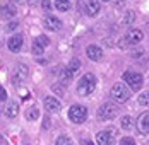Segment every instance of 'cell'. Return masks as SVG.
Instances as JSON below:
<instances>
[{"label":"cell","mask_w":149,"mask_h":145,"mask_svg":"<svg viewBox=\"0 0 149 145\" xmlns=\"http://www.w3.org/2000/svg\"><path fill=\"white\" fill-rule=\"evenodd\" d=\"M34 43H38V44H41L43 48H46V46L50 44V39H48L46 36H38V38L34 39Z\"/></svg>","instance_id":"obj_22"},{"label":"cell","mask_w":149,"mask_h":145,"mask_svg":"<svg viewBox=\"0 0 149 145\" xmlns=\"http://www.w3.org/2000/svg\"><path fill=\"white\" fill-rule=\"evenodd\" d=\"M67 70L72 73V75H75V73L81 70V61H79L77 58H72V60H70V63H69V67H67Z\"/></svg>","instance_id":"obj_17"},{"label":"cell","mask_w":149,"mask_h":145,"mask_svg":"<svg viewBox=\"0 0 149 145\" xmlns=\"http://www.w3.org/2000/svg\"><path fill=\"white\" fill-rule=\"evenodd\" d=\"M7 46H9L10 51L17 53V51L22 48V34H14V36L7 41Z\"/></svg>","instance_id":"obj_12"},{"label":"cell","mask_w":149,"mask_h":145,"mask_svg":"<svg viewBox=\"0 0 149 145\" xmlns=\"http://www.w3.org/2000/svg\"><path fill=\"white\" fill-rule=\"evenodd\" d=\"M86 118H88V108H84V106L74 104V106L69 109V119H70L72 123L81 125V123L86 121Z\"/></svg>","instance_id":"obj_3"},{"label":"cell","mask_w":149,"mask_h":145,"mask_svg":"<svg viewBox=\"0 0 149 145\" xmlns=\"http://www.w3.org/2000/svg\"><path fill=\"white\" fill-rule=\"evenodd\" d=\"M137 130L141 131V133H144V135L149 133V111L142 113L137 118Z\"/></svg>","instance_id":"obj_10"},{"label":"cell","mask_w":149,"mask_h":145,"mask_svg":"<svg viewBox=\"0 0 149 145\" xmlns=\"http://www.w3.org/2000/svg\"><path fill=\"white\" fill-rule=\"evenodd\" d=\"M96 142L101 145H110L111 144V137H110V131H100L96 135Z\"/></svg>","instance_id":"obj_15"},{"label":"cell","mask_w":149,"mask_h":145,"mask_svg":"<svg viewBox=\"0 0 149 145\" xmlns=\"http://www.w3.org/2000/svg\"><path fill=\"white\" fill-rule=\"evenodd\" d=\"M129 44V41H127V38H123V39H120V48H125Z\"/></svg>","instance_id":"obj_32"},{"label":"cell","mask_w":149,"mask_h":145,"mask_svg":"<svg viewBox=\"0 0 149 145\" xmlns=\"http://www.w3.org/2000/svg\"><path fill=\"white\" fill-rule=\"evenodd\" d=\"M57 144H58V145H65V144H70V138H69V137H65V135H62V137H60L58 140H57Z\"/></svg>","instance_id":"obj_25"},{"label":"cell","mask_w":149,"mask_h":145,"mask_svg":"<svg viewBox=\"0 0 149 145\" xmlns=\"http://www.w3.org/2000/svg\"><path fill=\"white\" fill-rule=\"evenodd\" d=\"M41 7L45 10H50L52 9V0H41Z\"/></svg>","instance_id":"obj_26"},{"label":"cell","mask_w":149,"mask_h":145,"mask_svg":"<svg viewBox=\"0 0 149 145\" xmlns=\"http://www.w3.org/2000/svg\"><path fill=\"white\" fill-rule=\"evenodd\" d=\"M28 79V67L26 65H17V70H15L14 77H12V84H15V86H22L24 84V80Z\"/></svg>","instance_id":"obj_6"},{"label":"cell","mask_w":149,"mask_h":145,"mask_svg":"<svg viewBox=\"0 0 149 145\" xmlns=\"http://www.w3.org/2000/svg\"><path fill=\"white\" fill-rule=\"evenodd\" d=\"M52 89H53V90H55L57 94H60V96L63 94V89H62V87H60L58 84H55V86H52Z\"/></svg>","instance_id":"obj_31"},{"label":"cell","mask_w":149,"mask_h":145,"mask_svg":"<svg viewBox=\"0 0 149 145\" xmlns=\"http://www.w3.org/2000/svg\"><path fill=\"white\" fill-rule=\"evenodd\" d=\"M123 80H125V84H129V87L132 89V90H139L142 84H144V79H142V75L139 72H132V70H129V72L123 73Z\"/></svg>","instance_id":"obj_4"},{"label":"cell","mask_w":149,"mask_h":145,"mask_svg":"<svg viewBox=\"0 0 149 145\" xmlns=\"http://www.w3.org/2000/svg\"><path fill=\"white\" fill-rule=\"evenodd\" d=\"M43 50H45V48H43L41 44H38V43H33V53H34L36 57H41V55H43Z\"/></svg>","instance_id":"obj_23"},{"label":"cell","mask_w":149,"mask_h":145,"mask_svg":"<svg viewBox=\"0 0 149 145\" xmlns=\"http://www.w3.org/2000/svg\"><path fill=\"white\" fill-rule=\"evenodd\" d=\"M110 94H111V97H113V101L117 102H127L129 101V97H130V90L127 89L125 84H113L111 87V90H110Z\"/></svg>","instance_id":"obj_2"},{"label":"cell","mask_w":149,"mask_h":145,"mask_svg":"<svg viewBox=\"0 0 149 145\" xmlns=\"http://www.w3.org/2000/svg\"><path fill=\"white\" fill-rule=\"evenodd\" d=\"M0 144H5V140H3V137L0 135Z\"/></svg>","instance_id":"obj_35"},{"label":"cell","mask_w":149,"mask_h":145,"mask_svg":"<svg viewBox=\"0 0 149 145\" xmlns=\"http://www.w3.org/2000/svg\"><path fill=\"white\" fill-rule=\"evenodd\" d=\"M17 26H19V22H17V21H14V22H10V24L7 26V29H5V31H14Z\"/></svg>","instance_id":"obj_30"},{"label":"cell","mask_w":149,"mask_h":145,"mask_svg":"<svg viewBox=\"0 0 149 145\" xmlns=\"http://www.w3.org/2000/svg\"><path fill=\"white\" fill-rule=\"evenodd\" d=\"M134 19H135V14L132 12V10H129V12L125 14V19H123V22H125V24H130V22H134Z\"/></svg>","instance_id":"obj_24"},{"label":"cell","mask_w":149,"mask_h":145,"mask_svg":"<svg viewBox=\"0 0 149 145\" xmlns=\"http://www.w3.org/2000/svg\"><path fill=\"white\" fill-rule=\"evenodd\" d=\"M103 2H110V0H103Z\"/></svg>","instance_id":"obj_36"},{"label":"cell","mask_w":149,"mask_h":145,"mask_svg":"<svg viewBox=\"0 0 149 145\" xmlns=\"http://www.w3.org/2000/svg\"><path fill=\"white\" fill-rule=\"evenodd\" d=\"M40 118V109L38 108H31L26 111V119H29V121H34V119H38Z\"/></svg>","instance_id":"obj_19"},{"label":"cell","mask_w":149,"mask_h":145,"mask_svg":"<svg viewBox=\"0 0 149 145\" xmlns=\"http://www.w3.org/2000/svg\"><path fill=\"white\" fill-rule=\"evenodd\" d=\"M94 89H96V77L93 73H84L77 84V92L81 96H89L94 92Z\"/></svg>","instance_id":"obj_1"},{"label":"cell","mask_w":149,"mask_h":145,"mask_svg":"<svg viewBox=\"0 0 149 145\" xmlns=\"http://www.w3.org/2000/svg\"><path fill=\"white\" fill-rule=\"evenodd\" d=\"M127 41H129V44H137L142 41V38H144V34H142V31L141 29H130L129 32H127Z\"/></svg>","instance_id":"obj_11"},{"label":"cell","mask_w":149,"mask_h":145,"mask_svg":"<svg viewBox=\"0 0 149 145\" xmlns=\"http://www.w3.org/2000/svg\"><path fill=\"white\" fill-rule=\"evenodd\" d=\"M7 99V92H5V89L0 86V101H5Z\"/></svg>","instance_id":"obj_28"},{"label":"cell","mask_w":149,"mask_h":145,"mask_svg":"<svg viewBox=\"0 0 149 145\" xmlns=\"http://www.w3.org/2000/svg\"><path fill=\"white\" fill-rule=\"evenodd\" d=\"M86 55L89 57V60L98 61V60H101V57H103V51H101V48H100V46L91 44V46H88V50H86Z\"/></svg>","instance_id":"obj_13"},{"label":"cell","mask_w":149,"mask_h":145,"mask_svg":"<svg viewBox=\"0 0 149 145\" xmlns=\"http://www.w3.org/2000/svg\"><path fill=\"white\" fill-rule=\"evenodd\" d=\"M142 53H144V51H142L141 48H137V50H132V57H134V58H139L141 55H142Z\"/></svg>","instance_id":"obj_29"},{"label":"cell","mask_w":149,"mask_h":145,"mask_svg":"<svg viewBox=\"0 0 149 145\" xmlns=\"http://www.w3.org/2000/svg\"><path fill=\"white\" fill-rule=\"evenodd\" d=\"M17 111H19V104L17 102H9L7 108H5V116L7 118H15Z\"/></svg>","instance_id":"obj_16"},{"label":"cell","mask_w":149,"mask_h":145,"mask_svg":"<svg viewBox=\"0 0 149 145\" xmlns=\"http://www.w3.org/2000/svg\"><path fill=\"white\" fill-rule=\"evenodd\" d=\"M10 2H15V3H22L24 0H10Z\"/></svg>","instance_id":"obj_34"},{"label":"cell","mask_w":149,"mask_h":145,"mask_svg":"<svg viewBox=\"0 0 149 145\" xmlns=\"http://www.w3.org/2000/svg\"><path fill=\"white\" fill-rule=\"evenodd\" d=\"M15 14H17V9H15L14 3L5 2V3L0 5V17L2 19H14Z\"/></svg>","instance_id":"obj_7"},{"label":"cell","mask_w":149,"mask_h":145,"mask_svg":"<svg viewBox=\"0 0 149 145\" xmlns=\"http://www.w3.org/2000/svg\"><path fill=\"white\" fill-rule=\"evenodd\" d=\"M43 26L48 31H60L62 29V21L57 19L55 15H46L45 21H43Z\"/></svg>","instance_id":"obj_8"},{"label":"cell","mask_w":149,"mask_h":145,"mask_svg":"<svg viewBox=\"0 0 149 145\" xmlns=\"http://www.w3.org/2000/svg\"><path fill=\"white\" fill-rule=\"evenodd\" d=\"M118 113V108H117V104H113V102H104L103 106L100 108V111H98V116L104 119V121H108V119H113L115 116Z\"/></svg>","instance_id":"obj_5"},{"label":"cell","mask_w":149,"mask_h":145,"mask_svg":"<svg viewBox=\"0 0 149 145\" xmlns=\"http://www.w3.org/2000/svg\"><path fill=\"white\" fill-rule=\"evenodd\" d=\"M120 144L122 145H134V140H132V138H122Z\"/></svg>","instance_id":"obj_27"},{"label":"cell","mask_w":149,"mask_h":145,"mask_svg":"<svg viewBox=\"0 0 149 145\" xmlns=\"http://www.w3.org/2000/svg\"><path fill=\"white\" fill-rule=\"evenodd\" d=\"M55 9L60 12H65L70 9V2L69 0H55Z\"/></svg>","instance_id":"obj_18"},{"label":"cell","mask_w":149,"mask_h":145,"mask_svg":"<svg viewBox=\"0 0 149 145\" xmlns=\"http://www.w3.org/2000/svg\"><path fill=\"white\" fill-rule=\"evenodd\" d=\"M45 108H46V111H50V113H58L60 109H62V102L57 97H53V96H46Z\"/></svg>","instance_id":"obj_9"},{"label":"cell","mask_w":149,"mask_h":145,"mask_svg":"<svg viewBox=\"0 0 149 145\" xmlns=\"http://www.w3.org/2000/svg\"><path fill=\"white\" fill-rule=\"evenodd\" d=\"M100 2L98 0H89L88 2V9H86V12H88V15H91V17H96V14L100 12Z\"/></svg>","instance_id":"obj_14"},{"label":"cell","mask_w":149,"mask_h":145,"mask_svg":"<svg viewBox=\"0 0 149 145\" xmlns=\"http://www.w3.org/2000/svg\"><path fill=\"white\" fill-rule=\"evenodd\" d=\"M137 102H139L141 106H144V108H149V90L148 92H142V94L137 97Z\"/></svg>","instance_id":"obj_20"},{"label":"cell","mask_w":149,"mask_h":145,"mask_svg":"<svg viewBox=\"0 0 149 145\" xmlns=\"http://www.w3.org/2000/svg\"><path fill=\"white\" fill-rule=\"evenodd\" d=\"M43 123H45V125H43V128H48V126H50V119H48V118L43 119Z\"/></svg>","instance_id":"obj_33"},{"label":"cell","mask_w":149,"mask_h":145,"mask_svg":"<svg viewBox=\"0 0 149 145\" xmlns=\"http://www.w3.org/2000/svg\"><path fill=\"white\" fill-rule=\"evenodd\" d=\"M120 125H122V128L130 130V128H132V118H130V116H123L122 121H120Z\"/></svg>","instance_id":"obj_21"}]
</instances>
